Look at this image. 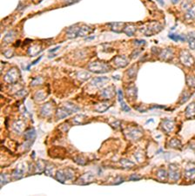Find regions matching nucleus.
Here are the masks:
<instances>
[{"label": "nucleus", "mask_w": 195, "mask_h": 196, "mask_svg": "<svg viewBox=\"0 0 195 196\" xmlns=\"http://www.w3.org/2000/svg\"><path fill=\"white\" fill-rule=\"evenodd\" d=\"M78 110H79V108L78 106H76L75 105L71 104V103H66L62 106L58 107V109L56 112V116L59 119H66V117L70 116L71 114L78 112Z\"/></svg>", "instance_id": "nucleus-1"}, {"label": "nucleus", "mask_w": 195, "mask_h": 196, "mask_svg": "<svg viewBox=\"0 0 195 196\" xmlns=\"http://www.w3.org/2000/svg\"><path fill=\"white\" fill-rule=\"evenodd\" d=\"M161 30H162L161 25L159 23H157V22H150V23H147L140 29L141 32L148 37L159 32Z\"/></svg>", "instance_id": "nucleus-2"}, {"label": "nucleus", "mask_w": 195, "mask_h": 196, "mask_svg": "<svg viewBox=\"0 0 195 196\" xmlns=\"http://www.w3.org/2000/svg\"><path fill=\"white\" fill-rule=\"evenodd\" d=\"M88 69L92 72H94V73H105V72H110L111 67H110L109 64L105 63V62L95 61V62H92L89 64Z\"/></svg>", "instance_id": "nucleus-3"}, {"label": "nucleus", "mask_w": 195, "mask_h": 196, "mask_svg": "<svg viewBox=\"0 0 195 196\" xmlns=\"http://www.w3.org/2000/svg\"><path fill=\"white\" fill-rule=\"evenodd\" d=\"M73 176L74 173L71 169H60L56 173V179L61 183L66 182L67 180H72Z\"/></svg>", "instance_id": "nucleus-4"}, {"label": "nucleus", "mask_w": 195, "mask_h": 196, "mask_svg": "<svg viewBox=\"0 0 195 196\" xmlns=\"http://www.w3.org/2000/svg\"><path fill=\"white\" fill-rule=\"evenodd\" d=\"M20 77V72L17 68H12L11 69L5 76L4 79L6 83L9 84H13L15 82H17L19 79Z\"/></svg>", "instance_id": "nucleus-5"}, {"label": "nucleus", "mask_w": 195, "mask_h": 196, "mask_svg": "<svg viewBox=\"0 0 195 196\" xmlns=\"http://www.w3.org/2000/svg\"><path fill=\"white\" fill-rule=\"evenodd\" d=\"M180 59L182 64L186 65V66H192V65L194 64V58L191 55V53H189L188 51H182L180 54Z\"/></svg>", "instance_id": "nucleus-6"}, {"label": "nucleus", "mask_w": 195, "mask_h": 196, "mask_svg": "<svg viewBox=\"0 0 195 196\" xmlns=\"http://www.w3.org/2000/svg\"><path fill=\"white\" fill-rule=\"evenodd\" d=\"M93 180H94L93 173L91 172H88V173H84L83 175L78 180V183L79 185H87V184L92 182Z\"/></svg>", "instance_id": "nucleus-7"}, {"label": "nucleus", "mask_w": 195, "mask_h": 196, "mask_svg": "<svg viewBox=\"0 0 195 196\" xmlns=\"http://www.w3.org/2000/svg\"><path fill=\"white\" fill-rule=\"evenodd\" d=\"M36 136H37V134H36V131L34 128H31L25 133V142L27 144V147H30L31 146V144L34 142V140L36 139Z\"/></svg>", "instance_id": "nucleus-8"}, {"label": "nucleus", "mask_w": 195, "mask_h": 196, "mask_svg": "<svg viewBox=\"0 0 195 196\" xmlns=\"http://www.w3.org/2000/svg\"><path fill=\"white\" fill-rule=\"evenodd\" d=\"M168 176L170 177L171 180L173 181H178L180 174V171L179 168L177 167V166H175L174 164H172L169 166V172H168Z\"/></svg>", "instance_id": "nucleus-9"}, {"label": "nucleus", "mask_w": 195, "mask_h": 196, "mask_svg": "<svg viewBox=\"0 0 195 196\" xmlns=\"http://www.w3.org/2000/svg\"><path fill=\"white\" fill-rule=\"evenodd\" d=\"M113 63H114V64L116 65L117 67L122 68V67L126 66V65L128 64L129 59L126 58L124 57V56H116V57L113 58Z\"/></svg>", "instance_id": "nucleus-10"}, {"label": "nucleus", "mask_w": 195, "mask_h": 196, "mask_svg": "<svg viewBox=\"0 0 195 196\" xmlns=\"http://www.w3.org/2000/svg\"><path fill=\"white\" fill-rule=\"evenodd\" d=\"M100 95L102 98L106 99H110L114 97L115 95V91H114V87L113 86H108L103 91H101Z\"/></svg>", "instance_id": "nucleus-11"}, {"label": "nucleus", "mask_w": 195, "mask_h": 196, "mask_svg": "<svg viewBox=\"0 0 195 196\" xmlns=\"http://www.w3.org/2000/svg\"><path fill=\"white\" fill-rule=\"evenodd\" d=\"M92 31H93V29L89 26H78V37H85V36L89 35L90 33H92Z\"/></svg>", "instance_id": "nucleus-12"}, {"label": "nucleus", "mask_w": 195, "mask_h": 196, "mask_svg": "<svg viewBox=\"0 0 195 196\" xmlns=\"http://www.w3.org/2000/svg\"><path fill=\"white\" fill-rule=\"evenodd\" d=\"M159 58L162 60H171L173 58V52L171 49H164L162 51H159Z\"/></svg>", "instance_id": "nucleus-13"}, {"label": "nucleus", "mask_w": 195, "mask_h": 196, "mask_svg": "<svg viewBox=\"0 0 195 196\" xmlns=\"http://www.w3.org/2000/svg\"><path fill=\"white\" fill-rule=\"evenodd\" d=\"M161 126H162L163 130L166 131V133H170L171 131L173 129V127H174V122H173V120L166 119L162 121Z\"/></svg>", "instance_id": "nucleus-14"}, {"label": "nucleus", "mask_w": 195, "mask_h": 196, "mask_svg": "<svg viewBox=\"0 0 195 196\" xmlns=\"http://www.w3.org/2000/svg\"><path fill=\"white\" fill-rule=\"evenodd\" d=\"M25 173V167H24V165L20 164L17 166V168L14 170L13 172V174H12V177L15 179V180H19L23 177V174Z\"/></svg>", "instance_id": "nucleus-15"}, {"label": "nucleus", "mask_w": 195, "mask_h": 196, "mask_svg": "<svg viewBox=\"0 0 195 196\" xmlns=\"http://www.w3.org/2000/svg\"><path fill=\"white\" fill-rule=\"evenodd\" d=\"M127 135H128L130 138H131L132 140H137L138 139H139V138L141 137L142 132H141V130H140V129L134 127V128H133V129H131V130L129 131L128 134H127Z\"/></svg>", "instance_id": "nucleus-16"}, {"label": "nucleus", "mask_w": 195, "mask_h": 196, "mask_svg": "<svg viewBox=\"0 0 195 196\" xmlns=\"http://www.w3.org/2000/svg\"><path fill=\"white\" fill-rule=\"evenodd\" d=\"M78 25H74L70 26L67 31H66V35L69 38H75L78 37Z\"/></svg>", "instance_id": "nucleus-17"}, {"label": "nucleus", "mask_w": 195, "mask_h": 196, "mask_svg": "<svg viewBox=\"0 0 195 196\" xmlns=\"http://www.w3.org/2000/svg\"><path fill=\"white\" fill-rule=\"evenodd\" d=\"M42 52V47L39 45H34L31 46L29 49H28V54L31 57H35L36 55H38V53H40Z\"/></svg>", "instance_id": "nucleus-18"}, {"label": "nucleus", "mask_w": 195, "mask_h": 196, "mask_svg": "<svg viewBox=\"0 0 195 196\" xmlns=\"http://www.w3.org/2000/svg\"><path fill=\"white\" fill-rule=\"evenodd\" d=\"M111 26V29L115 32H122L125 29V23H119V22H115V23L109 24Z\"/></svg>", "instance_id": "nucleus-19"}, {"label": "nucleus", "mask_w": 195, "mask_h": 196, "mask_svg": "<svg viewBox=\"0 0 195 196\" xmlns=\"http://www.w3.org/2000/svg\"><path fill=\"white\" fill-rule=\"evenodd\" d=\"M52 110H53L52 105L50 104V103H47V104H46L44 106L42 107L41 113H42V115H44V116H48V115H50L52 113Z\"/></svg>", "instance_id": "nucleus-20"}, {"label": "nucleus", "mask_w": 195, "mask_h": 196, "mask_svg": "<svg viewBox=\"0 0 195 196\" xmlns=\"http://www.w3.org/2000/svg\"><path fill=\"white\" fill-rule=\"evenodd\" d=\"M46 162L44 161V160H38L35 167V173H41L46 170Z\"/></svg>", "instance_id": "nucleus-21"}, {"label": "nucleus", "mask_w": 195, "mask_h": 196, "mask_svg": "<svg viewBox=\"0 0 195 196\" xmlns=\"http://www.w3.org/2000/svg\"><path fill=\"white\" fill-rule=\"evenodd\" d=\"M107 81H108V79H107V78L99 77V78H96V79H92L91 84H92V85H94V86L99 87V86H101V85H103L104 84H105Z\"/></svg>", "instance_id": "nucleus-22"}, {"label": "nucleus", "mask_w": 195, "mask_h": 196, "mask_svg": "<svg viewBox=\"0 0 195 196\" xmlns=\"http://www.w3.org/2000/svg\"><path fill=\"white\" fill-rule=\"evenodd\" d=\"M119 103H120V106H121V108H122V110H124L125 112H130V110H131V109H130V107L126 105V103L124 101V98H123V93H122V92L119 90Z\"/></svg>", "instance_id": "nucleus-23"}, {"label": "nucleus", "mask_w": 195, "mask_h": 196, "mask_svg": "<svg viewBox=\"0 0 195 196\" xmlns=\"http://www.w3.org/2000/svg\"><path fill=\"white\" fill-rule=\"evenodd\" d=\"M186 115L188 118H194L195 117V103H192L189 105L186 110Z\"/></svg>", "instance_id": "nucleus-24"}, {"label": "nucleus", "mask_w": 195, "mask_h": 196, "mask_svg": "<svg viewBox=\"0 0 195 196\" xmlns=\"http://www.w3.org/2000/svg\"><path fill=\"white\" fill-rule=\"evenodd\" d=\"M25 128V124L24 122H22L21 120H17L16 122H14L13 124V129L15 132H17V134H20L21 132H23Z\"/></svg>", "instance_id": "nucleus-25"}, {"label": "nucleus", "mask_w": 195, "mask_h": 196, "mask_svg": "<svg viewBox=\"0 0 195 196\" xmlns=\"http://www.w3.org/2000/svg\"><path fill=\"white\" fill-rule=\"evenodd\" d=\"M136 31H137L136 26H133V25H128V26H126L125 27V29H124L125 33L126 35H128V36H133V35L136 32Z\"/></svg>", "instance_id": "nucleus-26"}, {"label": "nucleus", "mask_w": 195, "mask_h": 196, "mask_svg": "<svg viewBox=\"0 0 195 196\" xmlns=\"http://www.w3.org/2000/svg\"><path fill=\"white\" fill-rule=\"evenodd\" d=\"M169 38L171 39H172L173 41H175V42H178V41L185 42L186 40V37L184 35H179V34H170Z\"/></svg>", "instance_id": "nucleus-27"}, {"label": "nucleus", "mask_w": 195, "mask_h": 196, "mask_svg": "<svg viewBox=\"0 0 195 196\" xmlns=\"http://www.w3.org/2000/svg\"><path fill=\"white\" fill-rule=\"evenodd\" d=\"M126 93L130 98H136L137 96V89L135 86H131V87H128L127 90H126Z\"/></svg>", "instance_id": "nucleus-28"}, {"label": "nucleus", "mask_w": 195, "mask_h": 196, "mask_svg": "<svg viewBox=\"0 0 195 196\" xmlns=\"http://www.w3.org/2000/svg\"><path fill=\"white\" fill-rule=\"evenodd\" d=\"M110 105L109 104H107V103H103V104H100L98 106H96L95 108V110L98 112V113H104L105 112L108 108H109Z\"/></svg>", "instance_id": "nucleus-29"}, {"label": "nucleus", "mask_w": 195, "mask_h": 196, "mask_svg": "<svg viewBox=\"0 0 195 196\" xmlns=\"http://www.w3.org/2000/svg\"><path fill=\"white\" fill-rule=\"evenodd\" d=\"M157 176L163 181H166L167 179V173L164 170V169H160L159 170V172L157 173Z\"/></svg>", "instance_id": "nucleus-30"}, {"label": "nucleus", "mask_w": 195, "mask_h": 196, "mask_svg": "<svg viewBox=\"0 0 195 196\" xmlns=\"http://www.w3.org/2000/svg\"><path fill=\"white\" fill-rule=\"evenodd\" d=\"M121 164L125 168H132L133 166H134V163L129 160H122Z\"/></svg>", "instance_id": "nucleus-31"}, {"label": "nucleus", "mask_w": 195, "mask_h": 196, "mask_svg": "<svg viewBox=\"0 0 195 196\" xmlns=\"http://www.w3.org/2000/svg\"><path fill=\"white\" fill-rule=\"evenodd\" d=\"M186 19H193L195 18V6L191 8L188 12L186 14Z\"/></svg>", "instance_id": "nucleus-32"}, {"label": "nucleus", "mask_w": 195, "mask_h": 196, "mask_svg": "<svg viewBox=\"0 0 195 196\" xmlns=\"http://www.w3.org/2000/svg\"><path fill=\"white\" fill-rule=\"evenodd\" d=\"M137 74V66H133L132 68H130L127 72V75L129 76V78H134Z\"/></svg>", "instance_id": "nucleus-33"}, {"label": "nucleus", "mask_w": 195, "mask_h": 196, "mask_svg": "<svg viewBox=\"0 0 195 196\" xmlns=\"http://www.w3.org/2000/svg\"><path fill=\"white\" fill-rule=\"evenodd\" d=\"M169 146H170L171 147H178V148H179V147L181 146V144H180V141L179 140H177V139H172V140L170 141Z\"/></svg>", "instance_id": "nucleus-34"}, {"label": "nucleus", "mask_w": 195, "mask_h": 196, "mask_svg": "<svg viewBox=\"0 0 195 196\" xmlns=\"http://www.w3.org/2000/svg\"><path fill=\"white\" fill-rule=\"evenodd\" d=\"M186 176L189 179H192L195 177V168H191L186 171Z\"/></svg>", "instance_id": "nucleus-35"}, {"label": "nucleus", "mask_w": 195, "mask_h": 196, "mask_svg": "<svg viewBox=\"0 0 195 196\" xmlns=\"http://www.w3.org/2000/svg\"><path fill=\"white\" fill-rule=\"evenodd\" d=\"M53 166H54L53 165L46 166V170H45V173H46V175H48V176H52L53 175V169H54Z\"/></svg>", "instance_id": "nucleus-36"}, {"label": "nucleus", "mask_w": 195, "mask_h": 196, "mask_svg": "<svg viewBox=\"0 0 195 196\" xmlns=\"http://www.w3.org/2000/svg\"><path fill=\"white\" fill-rule=\"evenodd\" d=\"M188 44H189V47L192 50H195V37L190 36L188 38Z\"/></svg>", "instance_id": "nucleus-37"}, {"label": "nucleus", "mask_w": 195, "mask_h": 196, "mask_svg": "<svg viewBox=\"0 0 195 196\" xmlns=\"http://www.w3.org/2000/svg\"><path fill=\"white\" fill-rule=\"evenodd\" d=\"M13 34H14V32H11L7 35H5V37L4 38V42L5 43H11L12 41V39L14 38V35Z\"/></svg>", "instance_id": "nucleus-38"}, {"label": "nucleus", "mask_w": 195, "mask_h": 196, "mask_svg": "<svg viewBox=\"0 0 195 196\" xmlns=\"http://www.w3.org/2000/svg\"><path fill=\"white\" fill-rule=\"evenodd\" d=\"M84 115H78L77 117H75L73 119V123L76 124V125H81L84 123V117L83 119H81Z\"/></svg>", "instance_id": "nucleus-39"}, {"label": "nucleus", "mask_w": 195, "mask_h": 196, "mask_svg": "<svg viewBox=\"0 0 195 196\" xmlns=\"http://www.w3.org/2000/svg\"><path fill=\"white\" fill-rule=\"evenodd\" d=\"M46 99V94L44 93V92L43 91H39L36 93L35 95V99L37 100H42V99Z\"/></svg>", "instance_id": "nucleus-40"}, {"label": "nucleus", "mask_w": 195, "mask_h": 196, "mask_svg": "<svg viewBox=\"0 0 195 196\" xmlns=\"http://www.w3.org/2000/svg\"><path fill=\"white\" fill-rule=\"evenodd\" d=\"M7 182H9V178L7 177L6 174H5V173L2 174L1 175V186H4Z\"/></svg>", "instance_id": "nucleus-41"}, {"label": "nucleus", "mask_w": 195, "mask_h": 196, "mask_svg": "<svg viewBox=\"0 0 195 196\" xmlns=\"http://www.w3.org/2000/svg\"><path fill=\"white\" fill-rule=\"evenodd\" d=\"M63 1H64V5H72V4L78 2L79 0H63Z\"/></svg>", "instance_id": "nucleus-42"}, {"label": "nucleus", "mask_w": 195, "mask_h": 196, "mask_svg": "<svg viewBox=\"0 0 195 196\" xmlns=\"http://www.w3.org/2000/svg\"><path fill=\"white\" fill-rule=\"evenodd\" d=\"M75 162H77V163L79 164V165H84V164H85L84 160L83 158H80V157H78V158L76 159Z\"/></svg>", "instance_id": "nucleus-43"}, {"label": "nucleus", "mask_w": 195, "mask_h": 196, "mask_svg": "<svg viewBox=\"0 0 195 196\" xmlns=\"http://www.w3.org/2000/svg\"><path fill=\"white\" fill-rule=\"evenodd\" d=\"M188 82V85H191V86H195V78H189V79L187 80Z\"/></svg>", "instance_id": "nucleus-44"}, {"label": "nucleus", "mask_w": 195, "mask_h": 196, "mask_svg": "<svg viewBox=\"0 0 195 196\" xmlns=\"http://www.w3.org/2000/svg\"><path fill=\"white\" fill-rule=\"evenodd\" d=\"M141 179V177H139V176H136V174H134V175H132L131 177H130V180L131 181H139V180H140Z\"/></svg>", "instance_id": "nucleus-45"}, {"label": "nucleus", "mask_w": 195, "mask_h": 196, "mask_svg": "<svg viewBox=\"0 0 195 196\" xmlns=\"http://www.w3.org/2000/svg\"><path fill=\"white\" fill-rule=\"evenodd\" d=\"M135 42L137 44H139V45H145V40H135Z\"/></svg>", "instance_id": "nucleus-46"}, {"label": "nucleus", "mask_w": 195, "mask_h": 196, "mask_svg": "<svg viewBox=\"0 0 195 196\" xmlns=\"http://www.w3.org/2000/svg\"><path fill=\"white\" fill-rule=\"evenodd\" d=\"M40 59H41V57H39V58H38L37 60H35V61H34V62H33V63L31 64V65H33V64H37V63H38V61L40 60Z\"/></svg>", "instance_id": "nucleus-47"}, {"label": "nucleus", "mask_w": 195, "mask_h": 196, "mask_svg": "<svg viewBox=\"0 0 195 196\" xmlns=\"http://www.w3.org/2000/svg\"><path fill=\"white\" fill-rule=\"evenodd\" d=\"M171 1H172V4H177L180 1V0H171Z\"/></svg>", "instance_id": "nucleus-48"}, {"label": "nucleus", "mask_w": 195, "mask_h": 196, "mask_svg": "<svg viewBox=\"0 0 195 196\" xmlns=\"http://www.w3.org/2000/svg\"><path fill=\"white\" fill-rule=\"evenodd\" d=\"M157 1L161 5H164V0H157Z\"/></svg>", "instance_id": "nucleus-49"}, {"label": "nucleus", "mask_w": 195, "mask_h": 196, "mask_svg": "<svg viewBox=\"0 0 195 196\" xmlns=\"http://www.w3.org/2000/svg\"><path fill=\"white\" fill-rule=\"evenodd\" d=\"M151 121H153V119H149V120L147 121V123H149V122H151Z\"/></svg>", "instance_id": "nucleus-50"}]
</instances>
